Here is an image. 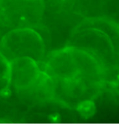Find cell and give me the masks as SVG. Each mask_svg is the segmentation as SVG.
Listing matches in <instances>:
<instances>
[{
    "label": "cell",
    "mask_w": 119,
    "mask_h": 129,
    "mask_svg": "<svg viewBox=\"0 0 119 129\" xmlns=\"http://www.w3.org/2000/svg\"><path fill=\"white\" fill-rule=\"evenodd\" d=\"M10 88V61L0 52V96Z\"/></svg>",
    "instance_id": "cell-5"
},
{
    "label": "cell",
    "mask_w": 119,
    "mask_h": 129,
    "mask_svg": "<svg viewBox=\"0 0 119 129\" xmlns=\"http://www.w3.org/2000/svg\"><path fill=\"white\" fill-rule=\"evenodd\" d=\"M41 64L53 81L55 98L74 107L92 101L87 95L97 71L92 55L69 45L47 55Z\"/></svg>",
    "instance_id": "cell-1"
},
{
    "label": "cell",
    "mask_w": 119,
    "mask_h": 129,
    "mask_svg": "<svg viewBox=\"0 0 119 129\" xmlns=\"http://www.w3.org/2000/svg\"><path fill=\"white\" fill-rule=\"evenodd\" d=\"M0 52L9 61L27 57L42 63L47 56V47L42 36L35 28H12L1 38Z\"/></svg>",
    "instance_id": "cell-3"
},
{
    "label": "cell",
    "mask_w": 119,
    "mask_h": 129,
    "mask_svg": "<svg viewBox=\"0 0 119 129\" xmlns=\"http://www.w3.org/2000/svg\"><path fill=\"white\" fill-rule=\"evenodd\" d=\"M44 11L43 0H0V16L12 28H35Z\"/></svg>",
    "instance_id": "cell-4"
},
{
    "label": "cell",
    "mask_w": 119,
    "mask_h": 129,
    "mask_svg": "<svg viewBox=\"0 0 119 129\" xmlns=\"http://www.w3.org/2000/svg\"><path fill=\"white\" fill-rule=\"evenodd\" d=\"M10 87L34 101L55 98L51 78L39 63L27 57L10 61Z\"/></svg>",
    "instance_id": "cell-2"
}]
</instances>
